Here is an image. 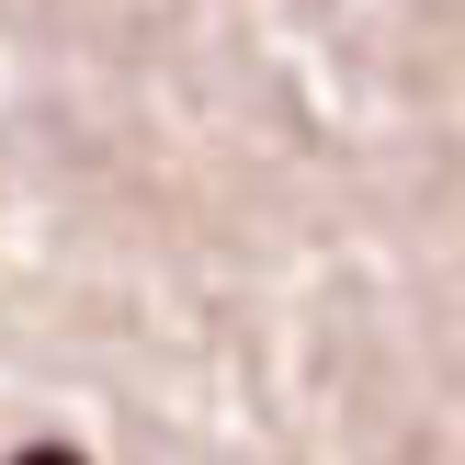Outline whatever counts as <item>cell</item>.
Returning <instances> with one entry per match:
<instances>
[{
  "mask_svg": "<svg viewBox=\"0 0 465 465\" xmlns=\"http://www.w3.org/2000/svg\"><path fill=\"white\" fill-rule=\"evenodd\" d=\"M12 465H91V454H80V443H23Z\"/></svg>",
  "mask_w": 465,
  "mask_h": 465,
  "instance_id": "1",
  "label": "cell"
}]
</instances>
